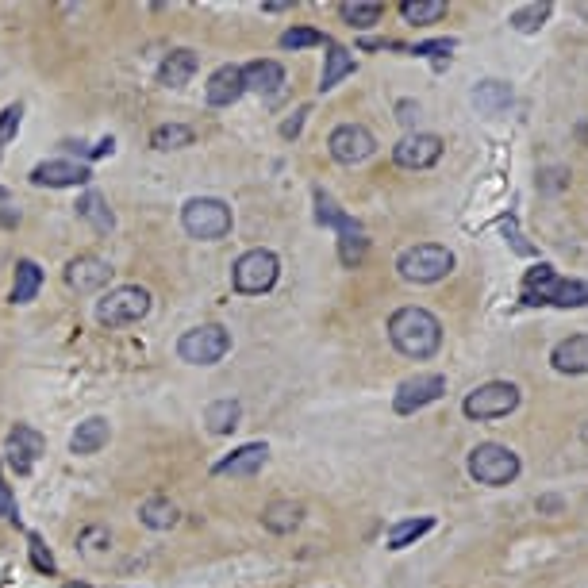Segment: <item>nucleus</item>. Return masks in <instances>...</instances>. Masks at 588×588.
Wrapping results in <instances>:
<instances>
[{
  "label": "nucleus",
  "instance_id": "nucleus-1",
  "mask_svg": "<svg viewBox=\"0 0 588 588\" xmlns=\"http://www.w3.org/2000/svg\"><path fill=\"white\" fill-rule=\"evenodd\" d=\"M389 339L404 358L423 362V358L439 354L442 323H439V316L427 312V308H400V312H392V319H389Z\"/></svg>",
  "mask_w": 588,
  "mask_h": 588
},
{
  "label": "nucleus",
  "instance_id": "nucleus-2",
  "mask_svg": "<svg viewBox=\"0 0 588 588\" xmlns=\"http://www.w3.org/2000/svg\"><path fill=\"white\" fill-rule=\"evenodd\" d=\"M523 304H531V308H539V304H550V308H585L588 285L585 281L558 277L554 266H535L523 277Z\"/></svg>",
  "mask_w": 588,
  "mask_h": 588
},
{
  "label": "nucleus",
  "instance_id": "nucleus-3",
  "mask_svg": "<svg viewBox=\"0 0 588 588\" xmlns=\"http://www.w3.org/2000/svg\"><path fill=\"white\" fill-rule=\"evenodd\" d=\"M316 223L319 227H335V231H339V262H343L346 270H354V266L366 262L369 239H366V231H362V223L354 220V216H346L343 208L323 193V189H316Z\"/></svg>",
  "mask_w": 588,
  "mask_h": 588
},
{
  "label": "nucleus",
  "instance_id": "nucleus-4",
  "mask_svg": "<svg viewBox=\"0 0 588 588\" xmlns=\"http://www.w3.org/2000/svg\"><path fill=\"white\" fill-rule=\"evenodd\" d=\"M519 469H523L519 454L508 450V446H500V442H481V446L469 450V477L477 485H492V489L512 485L519 477Z\"/></svg>",
  "mask_w": 588,
  "mask_h": 588
},
{
  "label": "nucleus",
  "instance_id": "nucleus-5",
  "mask_svg": "<svg viewBox=\"0 0 588 588\" xmlns=\"http://www.w3.org/2000/svg\"><path fill=\"white\" fill-rule=\"evenodd\" d=\"M396 270H400L404 281H412V285H435V281H442L446 273L454 270V254L439 243L408 246V250L396 258Z\"/></svg>",
  "mask_w": 588,
  "mask_h": 588
},
{
  "label": "nucleus",
  "instance_id": "nucleus-6",
  "mask_svg": "<svg viewBox=\"0 0 588 588\" xmlns=\"http://www.w3.org/2000/svg\"><path fill=\"white\" fill-rule=\"evenodd\" d=\"M231 208L216 200V196H196L181 208V227L193 235V239H204V243H216L223 235H231Z\"/></svg>",
  "mask_w": 588,
  "mask_h": 588
},
{
  "label": "nucleus",
  "instance_id": "nucleus-7",
  "mask_svg": "<svg viewBox=\"0 0 588 588\" xmlns=\"http://www.w3.org/2000/svg\"><path fill=\"white\" fill-rule=\"evenodd\" d=\"M227 350H231V331L220 323H200L177 339V354L189 366H216Z\"/></svg>",
  "mask_w": 588,
  "mask_h": 588
},
{
  "label": "nucleus",
  "instance_id": "nucleus-8",
  "mask_svg": "<svg viewBox=\"0 0 588 588\" xmlns=\"http://www.w3.org/2000/svg\"><path fill=\"white\" fill-rule=\"evenodd\" d=\"M277 273H281V262L273 250H246L231 270V285L243 296H262L277 285Z\"/></svg>",
  "mask_w": 588,
  "mask_h": 588
},
{
  "label": "nucleus",
  "instance_id": "nucleus-9",
  "mask_svg": "<svg viewBox=\"0 0 588 588\" xmlns=\"http://www.w3.org/2000/svg\"><path fill=\"white\" fill-rule=\"evenodd\" d=\"M150 312V293L139 285H120L108 296L97 300V323L100 327H127V323H139Z\"/></svg>",
  "mask_w": 588,
  "mask_h": 588
},
{
  "label": "nucleus",
  "instance_id": "nucleus-10",
  "mask_svg": "<svg viewBox=\"0 0 588 588\" xmlns=\"http://www.w3.org/2000/svg\"><path fill=\"white\" fill-rule=\"evenodd\" d=\"M515 408H519V389H515L512 381H489V385L469 392L466 404H462V412L469 419H477V423L512 416Z\"/></svg>",
  "mask_w": 588,
  "mask_h": 588
},
{
  "label": "nucleus",
  "instance_id": "nucleus-11",
  "mask_svg": "<svg viewBox=\"0 0 588 588\" xmlns=\"http://www.w3.org/2000/svg\"><path fill=\"white\" fill-rule=\"evenodd\" d=\"M327 150H331L335 162L358 166V162H366L369 154L377 150V139H373V131L362 127V123H339L331 131V139H327Z\"/></svg>",
  "mask_w": 588,
  "mask_h": 588
},
{
  "label": "nucleus",
  "instance_id": "nucleus-12",
  "mask_svg": "<svg viewBox=\"0 0 588 588\" xmlns=\"http://www.w3.org/2000/svg\"><path fill=\"white\" fill-rule=\"evenodd\" d=\"M442 392H446V377H442V373H416V377H408V381L396 389L392 408H396L400 416H416L419 408L435 404Z\"/></svg>",
  "mask_w": 588,
  "mask_h": 588
},
{
  "label": "nucleus",
  "instance_id": "nucleus-13",
  "mask_svg": "<svg viewBox=\"0 0 588 588\" xmlns=\"http://www.w3.org/2000/svg\"><path fill=\"white\" fill-rule=\"evenodd\" d=\"M442 158V139L439 135H427V131H416V135H404L396 147H392V162L400 170H431Z\"/></svg>",
  "mask_w": 588,
  "mask_h": 588
},
{
  "label": "nucleus",
  "instance_id": "nucleus-14",
  "mask_svg": "<svg viewBox=\"0 0 588 588\" xmlns=\"http://www.w3.org/2000/svg\"><path fill=\"white\" fill-rule=\"evenodd\" d=\"M43 450H47L43 435H39L35 427H27V423H16V427L8 431V439H4L8 466L16 469V473H31V469H35V462L43 458Z\"/></svg>",
  "mask_w": 588,
  "mask_h": 588
},
{
  "label": "nucleus",
  "instance_id": "nucleus-15",
  "mask_svg": "<svg viewBox=\"0 0 588 588\" xmlns=\"http://www.w3.org/2000/svg\"><path fill=\"white\" fill-rule=\"evenodd\" d=\"M89 177H93L89 166H81V162H66V158L39 162V166L31 170V181H35L39 189H77V185H85Z\"/></svg>",
  "mask_w": 588,
  "mask_h": 588
},
{
  "label": "nucleus",
  "instance_id": "nucleus-16",
  "mask_svg": "<svg viewBox=\"0 0 588 588\" xmlns=\"http://www.w3.org/2000/svg\"><path fill=\"white\" fill-rule=\"evenodd\" d=\"M112 266L97 258V254H77L74 262L66 266V285L74 289V293H97L108 285V277H112Z\"/></svg>",
  "mask_w": 588,
  "mask_h": 588
},
{
  "label": "nucleus",
  "instance_id": "nucleus-17",
  "mask_svg": "<svg viewBox=\"0 0 588 588\" xmlns=\"http://www.w3.org/2000/svg\"><path fill=\"white\" fill-rule=\"evenodd\" d=\"M266 458H270V446H266V442H246V446H239L231 458L216 462L212 473H216V477H254L258 469L266 466Z\"/></svg>",
  "mask_w": 588,
  "mask_h": 588
},
{
  "label": "nucleus",
  "instance_id": "nucleus-18",
  "mask_svg": "<svg viewBox=\"0 0 588 588\" xmlns=\"http://www.w3.org/2000/svg\"><path fill=\"white\" fill-rule=\"evenodd\" d=\"M281 85H285V70H281V62H273V58H258V62L243 66V89L246 93L273 97Z\"/></svg>",
  "mask_w": 588,
  "mask_h": 588
},
{
  "label": "nucleus",
  "instance_id": "nucleus-19",
  "mask_svg": "<svg viewBox=\"0 0 588 588\" xmlns=\"http://www.w3.org/2000/svg\"><path fill=\"white\" fill-rule=\"evenodd\" d=\"M550 362L558 373H569V377H585L588 373V335H569L554 346Z\"/></svg>",
  "mask_w": 588,
  "mask_h": 588
},
{
  "label": "nucleus",
  "instance_id": "nucleus-20",
  "mask_svg": "<svg viewBox=\"0 0 588 588\" xmlns=\"http://www.w3.org/2000/svg\"><path fill=\"white\" fill-rule=\"evenodd\" d=\"M243 66H220L216 74L208 77V104L216 108H227L243 97Z\"/></svg>",
  "mask_w": 588,
  "mask_h": 588
},
{
  "label": "nucleus",
  "instance_id": "nucleus-21",
  "mask_svg": "<svg viewBox=\"0 0 588 588\" xmlns=\"http://www.w3.org/2000/svg\"><path fill=\"white\" fill-rule=\"evenodd\" d=\"M196 66H200V58H196L189 47L173 50L170 58L162 62V70H158V81H162L166 89H181V85H189V81H193Z\"/></svg>",
  "mask_w": 588,
  "mask_h": 588
},
{
  "label": "nucleus",
  "instance_id": "nucleus-22",
  "mask_svg": "<svg viewBox=\"0 0 588 588\" xmlns=\"http://www.w3.org/2000/svg\"><path fill=\"white\" fill-rule=\"evenodd\" d=\"M108 435H112V427H108V419H85V423H77L74 439H70V450L74 454H97L100 446L108 442Z\"/></svg>",
  "mask_w": 588,
  "mask_h": 588
},
{
  "label": "nucleus",
  "instance_id": "nucleus-23",
  "mask_svg": "<svg viewBox=\"0 0 588 588\" xmlns=\"http://www.w3.org/2000/svg\"><path fill=\"white\" fill-rule=\"evenodd\" d=\"M350 74H354V54L327 39V66H323V77H319V89L327 93V89H335V85Z\"/></svg>",
  "mask_w": 588,
  "mask_h": 588
},
{
  "label": "nucleus",
  "instance_id": "nucleus-24",
  "mask_svg": "<svg viewBox=\"0 0 588 588\" xmlns=\"http://www.w3.org/2000/svg\"><path fill=\"white\" fill-rule=\"evenodd\" d=\"M43 289V270L24 258V262H16V281H12V304H31L35 296Z\"/></svg>",
  "mask_w": 588,
  "mask_h": 588
},
{
  "label": "nucleus",
  "instance_id": "nucleus-25",
  "mask_svg": "<svg viewBox=\"0 0 588 588\" xmlns=\"http://www.w3.org/2000/svg\"><path fill=\"white\" fill-rule=\"evenodd\" d=\"M300 515H304V508L293 504V500H273L270 508L262 512V523L270 527L273 535H289V531L300 527Z\"/></svg>",
  "mask_w": 588,
  "mask_h": 588
},
{
  "label": "nucleus",
  "instance_id": "nucleus-26",
  "mask_svg": "<svg viewBox=\"0 0 588 588\" xmlns=\"http://www.w3.org/2000/svg\"><path fill=\"white\" fill-rule=\"evenodd\" d=\"M339 16H343L350 27H373L381 24V16H385V4L381 0H346V4H339Z\"/></svg>",
  "mask_w": 588,
  "mask_h": 588
},
{
  "label": "nucleus",
  "instance_id": "nucleus-27",
  "mask_svg": "<svg viewBox=\"0 0 588 588\" xmlns=\"http://www.w3.org/2000/svg\"><path fill=\"white\" fill-rule=\"evenodd\" d=\"M239 416H243L239 400H216V404L204 412V423H208L212 435H231V431L239 427Z\"/></svg>",
  "mask_w": 588,
  "mask_h": 588
},
{
  "label": "nucleus",
  "instance_id": "nucleus-28",
  "mask_svg": "<svg viewBox=\"0 0 588 588\" xmlns=\"http://www.w3.org/2000/svg\"><path fill=\"white\" fill-rule=\"evenodd\" d=\"M550 12H554L550 0H531V4H523V8H515L512 12V27L519 35H535V31L550 20Z\"/></svg>",
  "mask_w": 588,
  "mask_h": 588
},
{
  "label": "nucleus",
  "instance_id": "nucleus-29",
  "mask_svg": "<svg viewBox=\"0 0 588 588\" xmlns=\"http://www.w3.org/2000/svg\"><path fill=\"white\" fill-rule=\"evenodd\" d=\"M400 16L416 27L439 24L442 16H446V0H404L400 4Z\"/></svg>",
  "mask_w": 588,
  "mask_h": 588
},
{
  "label": "nucleus",
  "instance_id": "nucleus-30",
  "mask_svg": "<svg viewBox=\"0 0 588 588\" xmlns=\"http://www.w3.org/2000/svg\"><path fill=\"white\" fill-rule=\"evenodd\" d=\"M473 100H477V108H481L485 116H500V112L512 104V89H508L504 81H485V85H477Z\"/></svg>",
  "mask_w": 588,
  "mask_h": 588
},
{
  "label": "nucleus",
  "instance_id": "nucleus-31",
  "mask_svg": "<svg viewBox=\"0 0 588 588\" xmlns=\"http://www.w3.org/2000/svg\"><path fill=\"white\" fill-rule=\"evenodd\" d=\"M77 216H81V220H89L97 231H112V227H116V216L108 212V200H104L100 193L81 196V200H77Z\"/></svg>",
  "mask_w": 588,
  "mask_h": 588
},
{
  "label": "nucleus",
  "instance_id": "nucleus-32",
  "mask_svg": "<svg viewBox=\"0 0 588 588\" xmlns=\"http://www.w3.org/2000/svg\"><path fill=\"white\" fill-rule=\"evenodd\" d=\"M150 147L154 150H181V147H193V127L185 123H162L150 131Z\"/></svg>",
  "mask_w": 588,
  "mask_h": 588
},
{
  "label": "nucleus",
  "instance_id": "nucleus-33",
  "mask_svg": "<svg viewBox=\"0 0 588 588\" xmlns=\"http://www.w3.org/2000/svg\"><path fill=\"white\" fill-rule=\"evenodd\" d=\"M431 527H435V519H431V515H419V519H404V523H396V527L389 531V550H404V546H412V542L423 539Z\"/></svg>",
  "mask_w": 588,
  "mask_h": 588
},
{
  "label": "nucleus",
  "instance_id": "nucleus-34",
  "mask_svg": "<svg viewBox=\"0 0 588 588\" xmlns=\"http://www.w3.org/2000/svg\"><path fill=\"white\" fill-rule=\"evenodd\" d=\"M139 519H143L147 527H154V531H166V527H173V523H177V508H173L170 500L154 496V500H147V504L139 508Z\"/></svg>",
  "mask_w": 588,
  "mask_h": 588
},
{
  "label": "nucleus",
  "instance_id": "nucleus-35",
  "mask_svg": "<svg viewBox=\"0 0 588 588\" xmlns=\"http://www.w3.org/2000/svg\"><path fill=\"white\" fill-rule=\"evenodd\" d=\"M281 47L285 50H304V47H327V35L316 27H289L281 35Z\"/></svg>",
  "mask_w": 588,
  "mask_h": 588
},
{
  "label": "nucleus",
  "instance_id": "nucleus-36",
  "mask_svg": "<svg viewBox=\"0 0 588 588\" xmlns=\"http://www.w3.org/2000/svg\"><path fill=\"white\" fill-rule=\"evenodd\" d=\"M16 131H20V104H12V108L0 112V147L8 139H16Z\"/></svg>",
  "mask_w": 588,
  "mask_h": 588
},
{
  "label": "nucleus",
  "instance_id": "nucleus-37",
  "mask_svg": "<svg viewBox=\"0 0 588 588\" xmlns=\"http://www.w3.org/2000/svg\"><path fill=\"white\" fill-rule=\"evenodd\" d=\"M31 558H35V565L43 569V573H54L58 565H54V558H50V550L43 546V539L39 535H31Z\"/></svg>",
  "mask_w": 588,
  "mask_h": 588
},
{
  "label": "nucleus",
  "instance_id": "nucleus-38",
  "mask_svg": "<svg viewBox=\"0 0 588 588\" xmlns=\"http://www.w3.org/2000/svg\"><path fill=\"white\" fill-rule=\"evenodd\" d=\"M454 50V39H435V43H419L412 47V54H423V58H442V54H450Z\"/></svg>",
  "mask_w": 588,
  "mask_h": 588
},
{
  "label": "nucleus",
  "instance_id": "nucleus-39",
  "mask_svg": "<svg viewBox=\"0 0 588 588\" xmlns=\"http://www.w3.org/2000/svg\"><path fill=\"white\" fill-rule=\"evenodd\" d=\"M12 515H16V500H12V489L0 477V519H12Z\"/></svg>",
  "mask_w": 588,
  "mask_h": 588
},
{
  "label": "nucleus",
  "instance_id": "nucleus-40",
  "mask_svg": "<svg viewBox=\"0 0 588 588\" xmlns=\"http://www.w3.org/2000/svg\"><path fill=\"white\" fill-rule=\"evenodd\" d=\"M304 116H308V108H300V112H296L293 120H289L285 127H281V135H285V139H293V135H300V123H304Z\"/></svg>",
  "mask_w": 588,
  "mask_h": 588
},
{
  "label": "nucleus",
  "instance_id": "nucleus-41",
  "mask_svg": "<svg viewBox=\"0 0 588 588\" xmlns=\"http://www.w3.org/2000/svg\"><path fill=\"white\" fill-rule=\"evenodd\" d=\"M400 120H404V123H416L419 120V108H416V104H400Z\"/></svg>",
  "mask_w": 588,
  "mask_h": 588
},
{
  "label": "nucleus",
  "instance_id": "nucleus-42",
  "mask_svg": "<svg viewBox=\"0 0 588 588\" xmlns=\"http://www.w3.org/2000/svg\"><path fill=\"white\" fill-rule=\"evenodd\" d=\"M577 143H581V147H588V120L577 123Z\"/></svg>",
  "mask_w": 588,
  "mask_h": 588
},
{
  "label": "nucleus",
  "instance_id": "nucleus-43",
  "mask_svg": "<svg viewBox=\"0 0 588 588\" xmlns=\"http://www.w3.org/2000/svg\"><path fill=\"white\" fill-rule=\"evenodd\" d=\"M577 12H581V16L588 20V4H577Z\"/></svg>",
  "mask_w": 588,
  "mask_h": 588
}]
</instances>
